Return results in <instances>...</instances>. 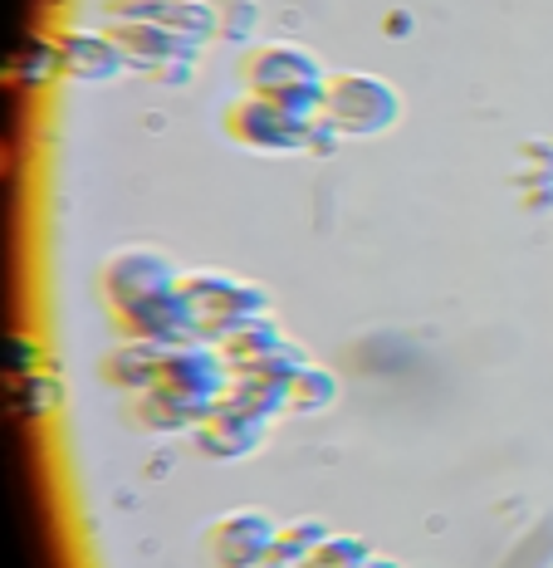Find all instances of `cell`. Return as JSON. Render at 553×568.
<instances>
[{
    "instance_id": "4",
    "label": "cell",
    "mask_w": 553,
    "mask_h": 568,
    "mask_svg": "<svg viewBox=\"0 0 553 568\" xmlns=\"http://www.w3.org/2000/svg\"><path fill=\"white\" fill-rule=\"evenodd\" d=\"M362 568H397V564H392V559H368Z\"/></svg>"
},
{
    "instance_id": "3",
    "label": "cell",
    "mask_w": 553,
    "mask_h": 568,
    "mask_svg": "<svg viewBox=\"0 0 553 568\" xmlns=\"http://www.w3.org/2000/svg\"><path fill=\"white\" fill-rule=\"evenodd\" d=\"M372 554H368V544H358V539H324L319 549L309 554V564L304 568H362Z\"/></svg>"
},
{
    "instance_id": "1",
    "label": "cell",
    "mask_w": 553,
    "mask_h": 568,
    "mask_svg": "<svg viewBox=\"0 0 553 568\" xmlns=\"http://www.w3.org/2000/svg\"><path fill=\"white\" fill-rule=\"evenodd\" d=\"M211 554H216L221 568H255L265 564V554L275 549V529H269L265 515H226L216 529H211Z\"/></svg>"
},
{
    "instance_id": "2",
    "label": "cell",
    "mask_w": 553,
    "mask_h": 568,
    "mask_svg": "<svg viewBox=\"0 0 553 568\" xmlns=\"http://www.w3.org/2000/svg\"><path fill=\"white\" fill-rule=\"evenodd\" d=\"M334 109H338V123H344V128H358V133H378L387 118L397 113V99L378 84V79H338Z\"/></svg>"
}]
</instances>
